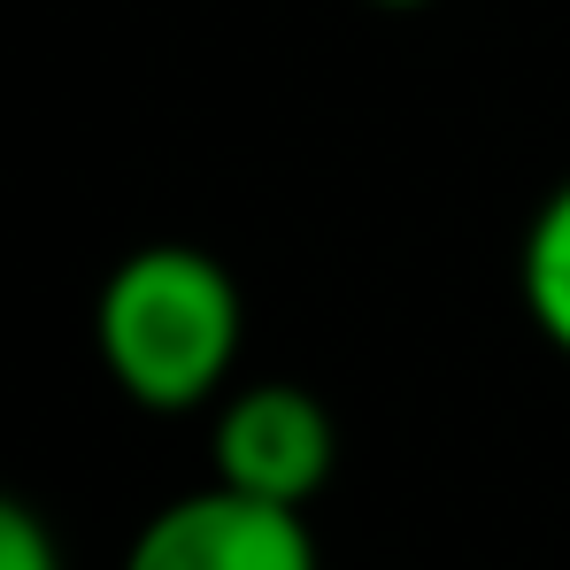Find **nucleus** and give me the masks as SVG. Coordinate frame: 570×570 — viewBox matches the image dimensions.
<instances>
[{
    "label": "nucleus",
    "instance_id": "2",
    "mask_svg": "<svg viewBox=\"0 0 570 570\" xmlns=\"http://www.w3.org/2000/svg\"><path fill=\"white\" fill-rule=\"evenodd\" d=\"M340 471L332 409L293 379H232L208 416V478L278 509H316Z\"/></svg>",
    "mask_w": 570,
    "mask_h": 570
},
{
    "label": "nucleus",
    "instance_id": "4",
    "mask_svg": "<svg viewBox=\"0 0 570 570\" xmlns=\"http://www.w3.org/2000/svg\"><path fill=\"white\" fill-rule=\"evenodd\" d=\"M517 301L532 316V332L570 363V178L548 186L532 208L524 239H517Z\"/></svg>",
    "mask_w": 570,
    "mask_h": 570
},
{
    "label": "nucleus",
    "instance_id": "5",
    "mask_svg": "<svg viewBox=\"0 0 570 570\" xmlns=\"http://www.w3.org/2000/svg\"><path fill=\"white\" fill-rule=\"evenodd\" d=\"M0 570H62V548H55V524L0 485Z\"/></svg>",
    "mask_w": 570,
    "mask_h": 570
},
{
    "label": "nucleus",
    "instance_id": "6",
    "mask_svg": "<svg viewBox=\"0 0 570 570\" xmlns=\"http://www.w3.org/2000/svg\"><path fill=\"white\" fill-rule=\"evenodd\" d=\"M371 8H440V0H371Z\"/></svg>",
    "mask_w": 570,
    "mask_h": 570
},
{
    "label": "nucleus",
    "instance_id": "1",
    "mask_svg": "<svg viewBox=\"0 0 570 570\" xmlns=\"http://www.w3.org/2000/svg\"><path fill=\"white\" fill-rule=\"evenodd\" d=\"M239 347H247L239 278L193 239H147L116 255V271L94 293L100 379L147 416L216 409L224 385L239 379Z\"/></svg>",
    "mask_w": 570,
    "mask_h": 570
},
{
    "label": "nucleus",
    "instance_id": "3",
    "mask_svg": "<svg viewBox=\"0 0 570 570\" xmlns=\"http://www.w3.org/2000/svg\"><path fill=\"white\" fill-rule=\"evenodd\" d=\"M116 570H324L308 509H278L232 485L170 493L124 548Z\"/></svg>",
    "mask_w": 570,
    "mask_h": 570
}]
</instances>
